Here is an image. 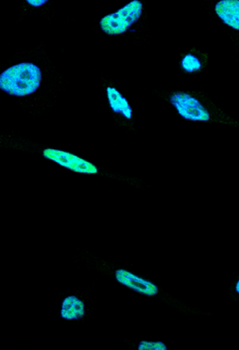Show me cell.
<instances>
[{
  "label": "cell",
  "instance_id": "52a82bcc",
  "mask_svg": "<svg viewBox=\"0 0 239 350\" xmlns=\"http://www.w3.org/2000/svg\"><path fill=\"white\" fill-rule=\"evenodd\" d=\"M85 314V304L76 296H68L62 301L61 316L66 320H79Z\"/></svg>",
  "mask_w": 239,
  "mask_h": 350
},
{
  "label": "cell",
  "instance_id": "5b68a950",
  "mask_svg": "<svg viewBox=\"0 0 239 350\" xmlns=\"http://www.w3.org/2000/svg\"><path fill=\"white\" fill-rule=\"evenodd\" d=\"M115 277H116V280L119 284L126 286L128 288L143 295L154 296L159 291L158 287L152 282L141 279V278L126 270L119 269L116 271Z\"/></svg>",
  "mask_w": 239,
  "mask_h": 350
},
{
  "label": "cell",
  "instance_id": "7c38bea8",
  "mask_svg": "<svg viewBox=\"0 0 239 350\" xmlns=\"http://www.w3.org/2000/svg\"><path fill=\"white\" fill-rule=\"evenodd\" d=\"M236 291H237V293L239 294V280L238 281L237 284H236Z\"/></svg>",
  "mask_w": 239,
  "mask_h": 350
},
{
  "label": "cell",
  "instance_id": "ba28073f",
  "mask_svg": "<svg viewBox=\"0 0 239 350\" xmlns=\"http://www.w3.org/2000/svg\"><path fill=\"white\" fill-rule=\"evenodd\" d=\"M107 92L110 107L112 108L113 111L122 114L127 119H131L132 116V108L121 93L113 88H107Z\"/></svg>",
  "mask_w": 239,
  "mask_h": 350
},
{
  "label": "cell",
  "instance_id": "8fae6325",
  "mask_svg": "<svg viewBox=\"0 0 239 350\" xmlns=\"http://www.w3.org/2000/svg\"><path fill=\"white\" fill-rule=\"evenodd\" d=\"M46 2V0H45V1H31V0H27V3L29 4H31L32 6L35 7L41 6V5L44 4Z\"/></svg>",
  "mask_w": 239,
  "mask_h": 350
},
{
  "label": "cell",
  "instance_id": "30bf717a",
  "mask_svg": "<svg viewBox=\"0 0 239 350\" xmlns=\"http://www.w3.org/2000/svg\"><path fill=\"white\" fill-rule=\"evenodd\" d=\"M139 350H167L165 345L161 342L142 341L138 345Z\"/></svg>",
  "mask_w": 239,
  "mask_h": 350
},
{
  "label": "cell",
  "instance_id": "277c9868",
  "mask_svg": "<svg viewBox=\"0 0 239 350\" xmlns=\"http://www.w3.org/2000/svg\"><path fill=\"white\" fill-rule=\"evenodd\" d=\"M42 155L46 159L55 161L57 164L79 174H97L98 172V167L92 163L81 159L70 152L46 148L43 150Z\"/></svg>",
  "mask_w": 239,
  "mask_h": 350
},
{
  "label": "cell",
  "instance_id": "6da1fadb",
  "mask_svg": "<svg viewBox=\"0 0 239 350\" xmlns=\"http://www.w3.org/2000/svg\"><path fill=\"white\" fill-rule=\"evenodd\" d=\"M42 79L40 67L24 62L3 72L0 76V89L10 95L25 97L36 92L40 86Z\"/></svg>",
  "mask_w": 239,
  "mask_h": 350
},
{
  "label": "cell",
  "instance_id": "9c48e42d",
  "mask_svg": "<svg viewBox=\"0 0 239 350\" xmlns=\"http://www.w3.org/2000/svg\"><path fill=\"white\" fill-rule=\"evenodd\" d=\"M183 69L188 72V73H193V72L198 71L201 69V62L197 57L195 55L188 54L186 55L181 62Z\"/></svg>",
  "mask_w": 239,
  "mask_h": 350
},
{
  "label": "cell",
  "instance_id": "8992f818",
  "mask_svg": "<svg viewBox=\"0 0 239 350\" xmlns=\"http://www.w3.org/2000/svg\"><path fill=\"white\" fill-rule=\"evenodd\" d=\"M214 9L225 24L239 31V0H222Z\"/></svg>",
  "mask_w": 239,
  "mask_h": 350
},
{
  "label": "cell",
  "instance_id": "3957f363",
  "mask_svg": "<svg viewBox=\"0 0 239 350\" xmlns=\"http://www.w3.org/2000/svg\"><path fill=\"white\" fill-rule=\"evenodd\" d=\"M170 103L184 119L193 122H208L210 120L208 109L188 94L174 93L170 97Z\"/></svg>",
  "mask_w": 239,
  "mask_h": 350
},
{
  "label": "cell",
  "instance_id": "7a4b0ae2",
  "mask_svg": "<svg viewBox=\"0 0 239 350\" xmlns=\"http://www.w3.org/2000/svg\"><path fill=\"white\" fill-rule=\"evenodd\" d=\"M142 9L141 2L137 0L129 3L116 13L104 17L100 23V28L109 36L122 35L139 21Z\"/></svg>",
  "mask_w": 239,
  "mask_h": 350
}]
</instances>
